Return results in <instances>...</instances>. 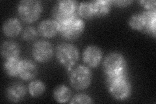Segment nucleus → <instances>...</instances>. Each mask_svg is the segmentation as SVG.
I'll return each instance as SVG.
<instances>
[{
    "label": "nucleus",
    "mask_w": 156,
    "mask_h": 104,
    "mask_svg": "<svg viewBox=\"0 0 156 104\" xmlns=\"http://www.w3.org/2000/svg\"><path fill=\"white\" fill-rule=\"evenodd\" d=\"M128 25L133 30L149 34L155 38L156 12L146 10L134 13L128 20Z\"/></svg>",
    "instance_id": "f257e3e1"
},
{
    "label": "nucleus",
    "mask_w": 156,
    "mask_h": 104,
    "mask_svg": "<svg viewBox=\"0 0 156 104\" xmlns=\"http://www.w3.org/2000/svg\"><path fill=\"white\" fill-rule=\"evenodd\" d=\"M106 87L111 96L118 101H125L130 97L132 86L126 74L106 77Z\"/></svg>",
    "instance_id": "f03ea898"
},
{
    "label": "nucleus",
    "mask_w": 156,
    "mask_h": 104,
    "mask_svg": "<svg viewBox=\"0 0 156 104\" xmlns=\"http://www.w3.org/2000/svg\"><path fill=\"white\" fill-rule=\"evenodd\" d=\"M102 68L106 77H113L126 74L128 64L125 57L120 52H111L105 56Z\"/></svg>",
    "instance_id": "7ed1b4c3"
},
{
    "label": "nucleus",
    "mask_w": 156,
    "mask_h": 104,
    "mask_svg": "<svg viewBox=\"0 0 156 104\" xmlns=\"http://www.w3.org/2000/svg\"><path fill=\"white\" fill-rule=\"evenodd\" d=\"M55 56L58 63L70 70L79 60L80 52L74 44L62 42L57 46Z\"/></svg>",
    "instance_id": "20e7f679"
},
{
    "label": "nucleus",
    "mask_w": 156,
    "mask_h": 104,
    "mask_svg": "<svg viewBox=\"0 0 156 104\" xmlns=\"http://www.w3.org/2000/svg\"><path fill=\"white\" fill-rule=\"evenodd\" d=\"M43 11L42 3L37 0H23L17 6V12L22 21L31 23L37 21Z\"/></svg>",
    "instance_id": "39448f33"
},
{
    "label": "nucleus",
    "mask_w": 156,
    "mask_h": 104,
    "mask_svg": "<svg viewBox=\"0 0 156 104\" xmlns=\"http://www.w3.org/2000/svg\"><path fill=\"white\" fill-rule=\"evenodd\" d=\"M70 70L69 82L73 88L77 91H83L89 87L92 80V73L89 66L80 64Z\"/></svg>",
    "instance_id": "423d86ee"
},
{
    "label": "nucleus",
    "mask_w": 156,
    "mask_h": 104,
    "mask_svg": "<svg viewBox=\"0 0 156 104\" xmlns=\"http://www.w3.org/2000/svg\"><path fill=\"white\" fill-rule=\"evenodd\" d=\"M85 28V22L76 15L59 23V33L66 41H74L81 35Z\"/></svg>",
    "instance_id": "0eeeda50"
},
{
    "label": "nucleus",
    "mask_w": 156,
    "mask_h": 104,
    "mask_svg": "<svg viewBox=\"0 0 156 104\" xmlns=\"http://www.w3.org/2000/svg\"><path fill=\"white\" fill-rule=\"evenodd\" d=\"M77 3L73 0H62L57 3L52 9L53 19L60 23L77 15Z\"/></svg>",
    "instance_id": "6e6552de"
},
{
    "label": "nucleus",
    "mask_w": 156,
    "mask_h": 104,
    "mask_svg": "<svg viewBox=\"0 0 156 104\" xmlns=\"http://www.w3.org/2000/svg\"><path fill=\"white\" fill-rule=\"evenodd\" d=\"M52 44L46 40L37 41L31 48V55L35 61L40 63L50 61L53 56Z\"/></svg>",
    "instance_id": "1a4fd4ad"
},
{
    "label": "nucleus",
    "mask_w": 156,
    "mask_h": 104,
    "mask_svg": "<svg viewBox=\"0 0 156 104\" xmlns=\"http://www.w3.org/2000/svg\"><path fill=\"white\" fill-rule=\"evenodd\" d=\"M82 58L85 65L89 68H96L103 59V51L99 46L90 44L84 49Z\"/></svg>",
    "instance_id": "9d476101"
},
{
    "label": "nucleus",
    "mask_w": 156,
    "mask_h": 104,
    "mask_svg": "<svg viewBox=\"0 0 156 104\" xmlns=\"http://www.w3.org/2000/svg\"><path fill=\"white\" fill-rule=\"evenodd\" d=\"M27 88L20 82H14L9 85L6 90L7 100L12 103H18L23 100L27 95Z\"/></svg>",
    "instance_id": "9b49d317"
},
{
    "label": "nucleus",
    "mask_w": 156,
    "mask_h": 104,
    "mask_svg": "<svg viewBox=\"0 0 156 104\" xmlns=\"http://www.w3.org/2000/svg\"><path fill=\"white\" fill-rule=\"evenodd\" d=\"M38 33L43 37L51 38L59 33V23L54 19H45L39 23Z\"/></svg>",
    "instance_id": "f8f14e48"
},
{
    "label": "nucleus",
    "mask_w": 156,
    "mask_h": 104,
    "mask_svg": "<svg viewBox=\"0 0 156 104\" xmlns=\"http://www.w3.org/2000/svg\"><path fill=\"white\" fill-rule=\"evenodd\" d=\"M37 73L38 68L35 62L28 59H22L18 76L22 80H32L37 76Z\"/></svg>",
    "instance_id": "ddd939ff"
},
{
    "label": "nucleus",
    "mask_w": 156,
    "mask_h": 104,
    "mask_svg": "<svg viewBox=\"0 0 156 104\" xmlns=\"http://www.w3.org/2000/svg\"><path fill=\"white\" fill-rule=\"evenodd\" d=\"M22 29V23L20 20L15 17L9 18L4 22L2 31L5 35L13 38L18 36Z\"/></svg>",
    "instance_id": "4468645a"
},
{
    "label": "nucleus",
    "mask_w": 156,
    "mask_h": 104,
    "mask_svg": "<svg viewBox=\"0 0 156 104\" xmlns=\"http://www.w3.org/2000/svg\"><path fill=\"white\" fill-rule=\"evenodd\" d=\"M1 54L6 59L19 57L20 54V47L19 44L14 41H4L1 45Z\"/></svg>",
    "instance_id": "2eb2a0df"
},
{
    "label": "nucleus",
    "mask_w": 156,
    "mask_h": 104,
    "mask_svg": "<svg viewBox=\"0 0 156 104\" xmlns=\"http://www.w3.org/2000/svg\"><path fill=\"white\" fill-rule=\"evenodd\" d=\"M94 17H104L108 14L113 6L109 0H96L90 2Z\"/></svg>",
    "instance_id": "dca6fc26"
},
{
    "label": "nucleus",
    "mask_w": 156,
    "mask_h": 104,
    "mask_svg": "<svg viewBox=\"0 0 156 104\" xmlns=\"http://www.w3.org/2000/svg\"><path fill=\"white\" fill-rule=\"evenodd\" d=\"M53 97L58 103H67L72 98V91L65 85H58L53 90Z\"/></svg>",
    "instance_id": "f3484780"
},
{
    "label": "nucleus",
    "mask_w": 156,
    "mask_h": 104,
    "mask_svg": "<svg viewBox=\"0 0 156 104\" xmlns=\"http://www.w3.org/2000/svg\"><path fill=\"white\" fill-rule=\"evenodd\" d=\"M21 60L19 57L6 59L3 63V69L7 75L10 77L18 76Z\"/></svg>",
    "instance_id": "a211bd4d"
},
{
    "label": "nucleus",
    "mask_w": 156,
    "mask_h": 104,
    "mask_svg": "<svg viewBox=\"0 0 156 104\" xmlns=\"http://www.w3.org/2000/svg\"><path fill=\"white\" fill-rule=\"evenodd\" d=\"M28 92L32 97L37 98L42 96L46 91V85L41 80H33L28 85Z\"/></svg>",
    "instance_id": "6ab92c4d"
},
{
    "label": "nucleus",
    "mask_w": 156,
    "mask_h": 104,
    "mask_svg": "<svg viewBox=\"0 0 156 104\" xmlns=\"http://www.w3.org/2000/svg\"><path fill=\"white\" fill-rule=\"evenodd\" d=\"M77 13L82 18L89 20L93 18L94 14L90 2H81L77 7Z\"/></svg>",
    "instance_id": "aec40b11"
},
{
    "label": "nucleus",
    "mask_w": 156,
    "mask_h": 104,
    "mask_svg": "<svg viewBox=\"0 0 156 104\" xmlns=\"http://www.w3.org/2000/svg\"><path fill=\"white\" fill-rule=\"evenodd\" d=\"M70 103H94L92 98L84 93L76 94L73 96L69 102Z\"/></svg>",
    "instance_id": "412c9836"
},
{
    "label": "nucleus",
    "mask_w": 156,
    "mask_h": 104,
    "mask_svg": "<svg viewBox=\"0 0 156 104\" xmlns=\"http://www.w3.org/2000/svg\"><path fill=\"white\" fill-rule=\"evenodd\" d=\"M38 31L32 26H28L23 29L22 32V37L24 41H32L37 37Z\"/></svg>",
    "instance_id": "4be33fe9"
},
{
    "label": "nucleus",
    "mask_w": 156,
    "mask_h": 104,
    "mask_svg": "<svg viewBox=\"0 0 156 104\" xmlns=\"http://www.w3.org/2000/svg\"><path fill=\"white\" fill-rule=\"evenodd\" d=\"M139 3L143 6L146 10L149 11H155L156 2L155 0H150V1H139Z\"/></svg>",
    "instance_id": "5701e85b"
},
{
    "label": "nucleus",
    "mask_w": 156,
    "mask_h": 104,
    "mask_svg": "<svg viewBox=\"0 0 156 104\" xmlns=\"http://www.w3.org/2000/svg\"><path fill=\"white\" fill-rule=\"evenodd\" d=\"M133 2L132 0H117V1H112L113 5H115L116 7H125L129 6Z\"/></svg>",
    "instance_id": "b1692460"
}]
</instances>
